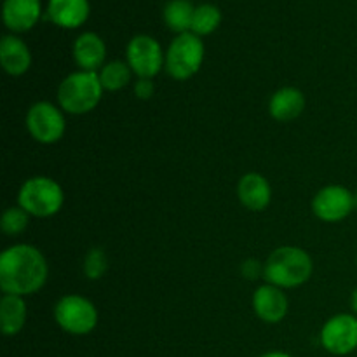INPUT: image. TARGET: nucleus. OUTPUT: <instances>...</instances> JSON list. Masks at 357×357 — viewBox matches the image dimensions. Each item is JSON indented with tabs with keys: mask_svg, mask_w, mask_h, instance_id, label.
<instances>
[{
	"mask_svg": "<svg viewBox=\"0 0 357 357\" xmlns=\"http://www.w3.org/2000/svg\"><path fill=\"white\" fill-rule=\"evenodd\" d=\"M153 87L152 79H138L135 84V94L138 100H150L153 96Z\"/></svg>",
	"mask_w": 357,
	"mask_h": 357,
	"instance_id": "nucleus-25",
	"label": "nucleus"
},
{
	"mask_svg": "<svg viewBox=\"0 0 357 357\" xmlns=\"http://www.w3.org/2000/svg\"><path fill=\"white\" fill-rule=\"evenodd\" d=\"M321 345L330 354L347 356L357 349V316L337 314L324 323L321 330Z\"/></svg>",
	"mask_w": 357,
	"mask_h": 357,
	"instance_id": "nucleus-9",
	"label": "nucleus"
},
{
	"mask_svg": "<svg viewBox=\"0 0 357 357\" xmlns=\"http://www.w3.org/2000/svg\"><path fill=\"white\" fill-rule=\"evenodd\" d=\"M305 96L296 87H281L272 94L268 101V112L272 119L279 122H289L298 119L305 110Z\"/></svg>",
	"mask_w": 357,
	"mask_h": 357,
	"instance_id": "nucleus-17",
	"label": "nucleus"
},
{
	"mask_svg": "<svg viewBox=\"0 0 357 357\" xmlns=\"http://www.w3.org/2000/svg\"><path fill=\"white\" fill-rule=\"evenodd\" d=\"M241 272H243L244 279L255 281V279H258L260 275H264V264L258 261L257 258H248L243 264V267H241Z\"/></svg>",
	"mask_w": 357,
	"mask_h": 357,
	"instance_id": "nucleus-24",
	"label": "nucleus"
},
{
	"mask_svg": "<svg viewBox=\"0 0 357 357\" xmlns=\"http://www.w3.org/2000/svg\"><path fill=\"white\" fill-rule=\"evenodd\" d=\"M49 267L44 255L30 244H14L0 255V288L3 295L28 296L44 288Z\"/></svg>",
	"mask_w": 357,
	"mask_h": 357,
	"instance_id": "nucleus-1",
	"label": "nucleus"
},
{
	"mask_svg": "<svg viewBox=\"0 0 357 357\" xmlns=\"http://www.w3.org/2000/svg\"><path fill=\"white\" fill-rule=\"evenodd\" d=\"M28 222H30V215L21 206H13V208H7L3 211L2 220H0V229L6 236L14 237L26 230Z\"/></svg>",
	"mask_w": 357,
	"mask_h": 357,
	"instance_id": "nucleus-22",
	"label": "nucleus"
},
{
	"mask_svg": "<svg viewBox=\"0 0 357 357\" xmlns=\"http://www.w3.org/2000/svg\"><path fill=\"white\" fill-rule=\"evenodd\" d=\"M222 23V10L213 3H201L195 7L194 21H192V33L197 37L213 33Z\"/></svg>",
	"mask_w": 357,
	"mask_h": 357,
	"instance_id": "nucleus-21",
	"label": "nucleus"
},
{
	"mask_svg": "<svg viewBox=\"0 0 357 357\" xmlns=\"http://www.w3.org/2000/svg\"><path fill=\"white\" fill-rule=\"evenodd\" d=\"M26 129L35 142L52 145L59 142L66 131V121L61 108L51 101H38L31 105L26 114Z\"/></svg>",
	"mask_w": 357,
	"mask_h": 357,
	"instance_id": "nucleus-7",
	"label": "nucleus"
},
{
	"mask_svg": "<svg viewBox=\"0 0 357 357\" xmlns=\"http://www.w3.org/2000/svg\"><path fill=\"white\" fill-rule=\"evenodd\" d=\"M100 80L101 86H103L105 91H121L131 82L132 70L131 66L128 65V61H121V59H115V61L107 63L103 65V68L100 70Z\"/></svg>",
	"mask_w": 357,
	"mask_h": 357,
	"instance_id": "nucleus-20",
	"label": "nucleus"
},
{
	"mask_svg": "<svg viewBox=\"0 0 357 357\" xmlns=\"http://www.w3.org/2000/svg\"><path fill=\"white\" fill-rule=\"evenodd\" d=\"M0 63L6 73L21 77L30 70L31 52L28 45L16 35H6L0 42Z\"/></svg>",
	"mask_w": 357,
	"mask_h": 357,
	"instance_id": "nucleus-16",
	"label": "nucleus"
},
{
	"mask_svg": "<svg viewBox=\"0 0 357 357\" xmlns=\"http://www.w3.org/2000/svg\"><path fill=\"white\" fill-rule=\"evenodd\" d=\"M356 264H357V260H356Z\"/></svg>",
	"mask_w": 357,
	"mask_h": 357,
	"instance_id": "nucleus-29",
	"label": "nucleus"
},
{
	"mask_svg": "<svg viewBox=\"0 0 357 357\" xmlns=\"http://www.w3.org/2000/svg\"><path fill=\"white\" fill-rule=\"evenodd\" d=\"M204 61V42L192 31L173 38L166 52V72L174 80H187L201 70Z\"/></svg>",
	"mask_w": 357,
	"mask_h": 357,
	"instance_id": "nucleus-5",
	"label": "nucleus"
},
{
	"mask_svg": "<svg viewBox=\"0 0 357 357\" xmlns=\"http://www.w3.org/2000/svg\"><path fill=\"white\" fill-rule=\"evenodd\" d=\"M89 2L87 0H49L47 17L61 28L82 26L89 17Z\"/></svg>",
	"mask_w": 357,
	"mask_h": 357,
	"instance_id": "nucleus-15",
	"label": "nucleus"
},
{
	"mask_svg": "<svg viewBox=\"0 0 357 357\" xmlns=\"http://www.w3.org/2000/svg\"><path fill=\"white\" fill-rule=\"evenodd\" d=\"M354 208L357 209V192H354Z\"/></svg>",
	"mask_w": 357,
	"mask_h": 357,
	"instance_id": "nucleus-28",
	"label": "nucleus"
},
{
	"mask_svg": "<svg viewBox=\"0 0 357 357\" xmlns=\"http://www.w3.org/2000/svg\"><path fill=\"white\" fill-rule=\"evenodd\" d=\"M351 307H352V310H354V314L357 316V286H356L354 291H352V296H351Z\"/></svg>",
	"mask_w": 357,
	"mask_h": 357,
	"instance_id": "nucleus-26",
	"label": "nucleus"
},
{
	"mask_svg": "<svg viewBox=\"0 0 357 357\" xmlns=\"http://www.w3.org/2000/svg\"><path fill=\"white\" fill-rule=\"evenodd\" d=\"M195 7L190 0H171L164 7V23L169 26V30L180 33H187L192 30V21H194Z\"/></svg>",
	"mask_w": 357,
	"mask_h": 357,
	"instance_id": "nucleus-19",
	"label": "nucleus"
},
{
	"mask_svg": "<svg viewBox=\"0 0 357 357\" xmlns=\"http://www.w3.org/2000/svg\"><path fill=\"white\" fill-rule=\"evenodd\" d=\"M237 197L250 211H264L272 201L271 183L260 173H246L237 183Z\"/></svg>",
	"mask_w": 357,
	"mask_h": 357,
	"instance_id": "nucleus-13",
	"label": "nucleus"
},
{
	"mask_svg": "<svg viewBox=\"0 0 357 357\" xmlns=\"http://www.w3.org/2000/svg\"><path fill=\"white\" fill-rule=\"evenodd\" d=\"M126 61L138 79H153L166 66V52L150 35H136L126 47Z\"/></svg>",
	"mask_w": 357,
	"mask_h": 357,
	"instance_id": "nucleus-8",
	"label": "nucleus"
},
{
	"mask_svg": "<svg viewBox=\"0 0 357 357\" xmlns=\"http://www.w3.org/2000/svg\"><path fill=\"white\" fill-rule=\"evenodd\" d=\"M105 58H107V45L100 35L93 31H86L77 37L73 42V59L77 66L84 72H96L103 68Z\"/></svg>",
	"mask_w": 357,
	"mask_h": 357,
	"instance_id": "nucleus-14",
	"label": "nucleus"
},
{
	"mask_svg": "<svg viewBox=\"0 0 357 357\" xmlns=\"http://www.w3.org/2000/svg\"><path fill=\"white\" fill-rule=\"evenodd\" d=\"M26 303L23 296L3 295L0 300V324L6 337H14L26 324Z\"/></svg>",
	"mask_w": 357,
	"mask_h": 357,
	"instance_id": "nucleus-18",
	"label": "nucleus"
},
{
	"mask_svg": "<svg viewBox=\"0 0 357 357\" xmlns=\"http://www.w3.org/2000/svg\"><path fill=\"white\" fill-rule=\"evenodd\" d=\"M54 319L63 331L82 337L96 328L98 309L86 296L65 295L54 305Z\"/></svg>",
	"mask_w": 357,
	"mask_h": 357,
	"instance_id": "nucleus-6",
	"label": "nucleus"
},
{
	"mask_svg": "<svg viewBox=\"0 0 357 357\" xmlns=\"http://www.w3.org/2000/svg\"><path fill=\"white\" fill-rule=\"evenodd\" d=\"M65 202V194L58 181L47 176L28 178L17 194V206L30 216L49 218L59 213Z\"/></svg>",
	"mask_w": 357,
	"mask_h": 357,
	"instance_id": "nucleus-4",
	"label": "nucleus"
},
{
	"mask_svg": "<svg viewBox=\"0 0 357 357\" xmlns=\"http://www.w3.org/2000/svg\"><path fill=\"white\" fill-rule=\"evenodd\" d=\"M40 0H6L3 2V24L14 33L31 30L40 20Z\"/></svg>",
	"mask_w": 357,
	"mask_h": 357,
	"instance_id": "nucleus-12",
	"label": "nucleus"
},
{
	"mask_svg": "<svg viewBox=\"0 0 357 357\" xmlns=\"http://www.w3.org/2000/svg\"><path fill=\"white\" fill-rule=\"evenodd\" d=\"M260 357H291V356L286 354V352H267V354H264Z\"/></svg>",
	"mask_w": 357,
	"mask_h": 357,
	"instance_id": "nucleus-27",
	"label": "nucleus"
},
{
	"mask_svg": "<svg viewBox=\"0 0 357 357\" xmlns=\"http://www.w3.org/2000/svg\"><path fill=\"white\" fill-rule=\"evenodd\" d=\"M354 209V194L342 185H328L312 199V211L321 222L338 223Z\"/></svg>",
	"mask_w": 357,
	"mask_h": 357,
	"instance_id": "nucleus-10",
	"label": "nucleus"
},
{
	"mask_svg": "<svg viewBox=\"0 0 357 357\" xmlns=\"http://www.w3.org/2000/svg\"><path fill=\"white\" fill-rule=\"evenodd\" d=\"M314 271L310 255L298 246H281L264 264V279L281 289L305 284Z\"/></svg>",
	"mask_w": 357,
	"mask_h": 357,
	"instance_id": "nucleus-2",
	"label": "nucleus"
},
{
	"mask_svg": "<svg viewBox=\"0 0 357 357\" xmlns=\"http://www.w3.org/2000/svg\"><path fill=\"white\" fill-rule=\"evenodd\" d=\"M103 91L98 72H73L58 87L59 108L70 115L89 114L100 105Z\"/></svg>",
	"mask_w": 357,
	"mask_h": 357,
	"instance_id": "nucleus-3",
	"label": "nucleus"
},
{
	"mask_svg": "<svg viewBox=\"0 0 357 357\" xmlns=\"http://www.w3.org/2000/svg\"><path fill=\"white\" fill-rule=\"evenodd\" d=\"M108 271V257L101 248H91L84 258V274L91 281H98Z\"/></svg>",
	"mask_w": 357,
	"mask_h": 357,
	"instance_id": "nucleus-23",
	"label": "nucleus"
},
{
	"mask_svg": "<svg viewBox=\"0 0 357 357\" xmlns=\"http://www.w3.org/2000/svg\"><path fill=\"white\" fill-rule=\"evenodd\" d=\"M253 310L264 323H281L288 314V296L274 284H261L253 293Z\"/></svg>",
	"mask_w": 357,
	"mask_h": 357,
	"instance_id": "nucleus-11",
	"label": "nucleus"
}]
</instances>
